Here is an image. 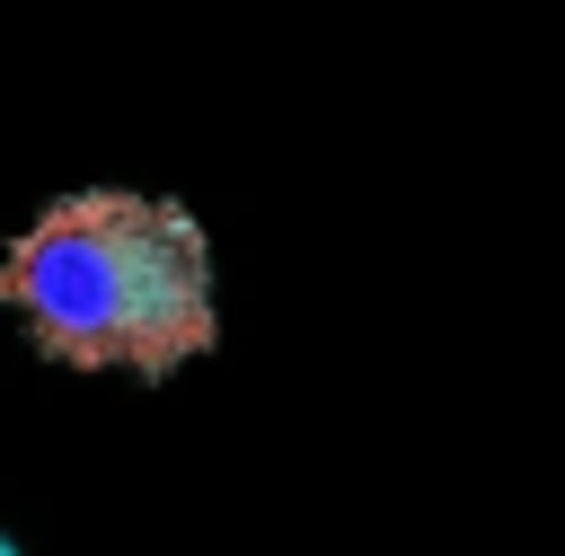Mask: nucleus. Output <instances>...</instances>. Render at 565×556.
I'll use <instances>...</instances> for the list:
<instances>
[{
  "mask_svg": "<svg viewBox=\"0 0 565 556\" xmlns=\"http://www.w3.org/2000/svg\"><path fill=\"white\" fill-rule=\"evenodd\" d=\"M0 556H26V547H18V538H9V530H0Z\"/></svg>",
  "mask_w": 565,
  "mask_h": 556,
  "instance_id": "f03ea898",
  "label": "nucleus"
},
{
  "mask_svg": "<svg viewBox=\"0 0 565 556\" xmlns=\"http://www.w3.org/2000/svg\"><path fill=\"white\" fill-rule=\"evenodd\" d=\"M0 318H18V335L79 379L168 388L177 371L221 353L212 229L177 194L71 185L9 229Z\"/></svg>",
  "mask_w": 565,
  "mask_h": 556,
  "instance_id": "f257e3e1",
  "label": "nucleus"
}]
</instances>
